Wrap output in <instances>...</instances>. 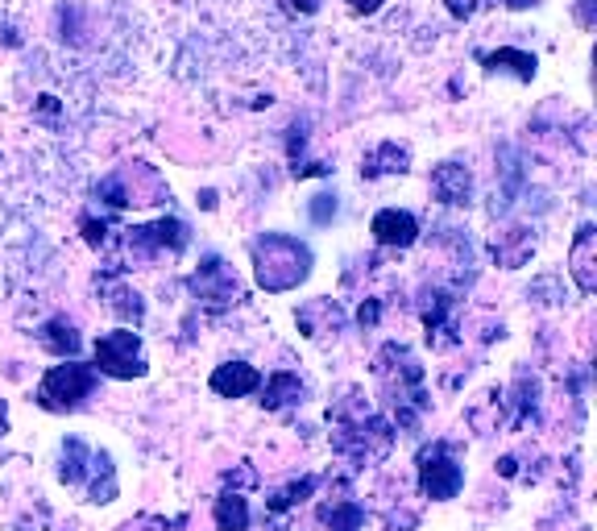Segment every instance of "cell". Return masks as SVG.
<instances>
[{
  "mask_svg": "<svg viewBox=\"0 0 597 531\" xmlns=\"http://www.w3.org/2000/svg\"><path fill=\"white\" fill-rule=\"evenodd\" d=\"M253 274L262 291H291L311 274V249L299 237L266 233L253 241Z\"/></svg>",
  "mask_w": 597,
  "mask_h": 531,
  "instance_id": "6da1fadb",
  "label": "cell"
},
{
  "mask_svg": "<svg viewBox=\"0 0 597 531\" xmlns=\"http://www.w3.org/2000/svg\"><path fill=\"white\" fill-rule=\"evenodd\" d=\"M100 386L96 366H83V361H63V366H50L42 386H38V403L46 411H75L83 399H92V390Z\"/></svg>",
  "mask_w": 597,
  "mask_h": 531,
  "instance_id": "7a4b0ae2",
  "label": "cell"
},
{
  "mask_svg": "<svg viewBox=\"0 0 597 531\" xmlns=\"http://www.w3.org/2000/svg\"><path fill=\"white\" fill-rule=\"evenodd\" d=\"M96 374H108V378H141L146 374V357H141V337L133 328H117L108 337L96 341Z\"/></svg>",
  "mask_w": 597,
  "mask_h": 531,
  "instance_id": "3957f363",
  "label": "cell"
},
{
  "mask_svg": "<svg viewBox=\"0 0 597 531\" xmlns=\"http://www.w3.org/2000/svg\"><path fill=\"white\" fill-rule=\"evenodd\" d=\"M461 486H465V469H461V461L448 457L444 440L419 453V490H423V498L448 502V498L461 494Z\"/></svg>",
  "mask_w": 597,
  "mask_h": 531,
  "instance_id": "277c9868",
  "label": "cell"
},
{
  "mask_svg": "<svg viewBox=\"0 0 597 531\" xmlns=\"http://www.w3.org/2000/svg\"><path fill=\"white\" fill-rule=\"evenodd\" d=\"M191 287H195V295L199 299H208V303H233L237 295H241V287H237V274L224 266L220 258H208L204 266L195 270V278H191Z\"/></svg>",
  "mask_w": 597,
  "mask_h": 531,
  "instance_id": "5b68a950",
  "label": "cell"
},
{
  "mask_svg": "<svg viewBox=\"0 0 597 531\" xmlns=\"http://www.w3.org/2000/svg\"><path fill=\"white\" fill-rule=\"evenodd\" d=\"M369 233H374L378 245H390V249H407L415 245L419 237V220L411 212H398V208H382L374 216V225H369Z\"/></svg>",
  "mask_w": 597,
  "mask_h": 531,
  "instance_id": "8992f818",
  "label": "cell"
},
{
  "mask_svg": "<svg viewBox=\"0 0 597 531\" xmlns=\"http://www.w3.org/2000/svg\"><path fill=\"white\" fill-rule=\"evenodd\" d=\"M262 386V374L249 366V361H224V366L212 370V390L220 399H245Z\"/></svg>",
  "mask_w": 597,
  "mask_h": 531,
  "instance_id": "52a82bcc",
  "label": "cell"
},
{
  "mask_svg": "<svg viewBox=\"0 0 597 531\" xmlns=\"http://www.w3.org/2000/svg\"><path fill=\"white\" fill-rule=\"evenodd\" d=\"M432 191H436V200H440V204L461 208V204L473 200V179H469L465 166L444 162V166H436V171H432Z\"/></svg>",
  "mask_w": 597,
  "mask_h": 531,
  "instance_id": "ba28073f",
  "label": "cell"
},
{
  "mask_svg": "<svg viewBox=\"0 0 597 531\" xmlns=\"http://www.w3.org/2000/svg\"><path fill=\"white\" fill-rule=\"evenodd\" d=\"M568 274L577 278V287L585 295L597 291V270H593V225H581L577 229V241L568 249Z\"/></svg>",
  "mask_w": 597,
  "mask_h": 531,
  "instance_id": "9c48e42d",
  "label": "cell"
},
{
  "mask_svg": "<svg viewBox=\"0 0 597 531\" xmlns=\"http://www.w3.org/2000/svg\"><path fill=\"white\" fill-rule=\"evenodd\" d=\"M407 162H411V150L407 146H398V142H382L374 154H369L361 162V175L365 179H378V175H403L407 171Z\"/></svg>",
  "mask_w": 597,
  "mask_h": 531,
  "instance_id": "30bf717a",
  "label": "cell"
},
{
  "mask_svg": "<svg viewBox=\"0 0 597 531\" xmlns=\"http://www.w3.org/2000/svg\"><path fill=\"white\" fill-rule=\"evenodd\" d=\"M212 519H216V531H249V498H241L237 490L220 494Z\"/></svg>",
  "mask_w": 597,
  "mask_h": 531,
  "instance_id": "8fae6325",
  "label": "cell"
},
{
  "mask_svg": "<svg viewBox=\"0 0 597 531\" xmlns=\"http://www.w3.org/2000/svg\"><path fill=\"white\" fill-rule=\"evenodd\" d=\"M38 341H42V349H50V353H59V357H75V349H79V328L71 324V320H50V324H42V332H38Z\"/></svg>",
  "mask_w": 597,
  "mask_h": 531,
  "instance_id": "7c38bea8",
  "label": "cell"
},
{
  "mask_svg": "<svg viewBox=\"0 0 597 531\" xmlns=\"http://www.w3.org/2000/svg\"><path fill=\"white\" fill-rule=\"evenodd\" d=\"M303 395V382H299V374H291V370H278V374H270L266 378V390H262V407H287V403H295Z\"/></svg>",
  "mask_w": 597,
  "mask_h": 531,
  "instance_id": "4fadbf2b",
  "label": "cell"
},
{
  "mask_svg": "<svg viewBox=\"0 0 597 531\" xmlns=\"http://www.w3.org/2000/svg\"><path fill=\"white\" fill-rule=\"evenodd\" d=\"M531 237L523 233V229H515V233H502V237H494V262L498 266H506V270H515V266H523L527 262V254H531Z\"/></svg>",
  "mask_w": 597,
  "mask_h": 531,
  "instance_id": "5bb4252c",
  "label": "cell"
},
{
  "mask_svg": "<svg viewBox=\"0 0 597 531\" xmlns=\"http://www.w3.org/2000/svg\"><path fill=\"white\" fill-rule=\"evenodd\" d=\"M486 67L490 71H510L515 79H523V83H531L535 79V54H527V50H494V54H486Z\"/></svg>",
  "mask_w": 597,
  "mask_h": 531,
  "instance_id": "9a60e30c",
  "label": "cell"
},
{
  "mask_svg": "<svg viewBox=\"0 0 597 531\" xmlns=\"http://www.w3.org/2000/svg\"><path fill=\"white\" fill-rule=\"evenodd\" d=\"M320 519H324V527H332V531H361L365 507H361V502H353V498H340V502H332V507L320 511Z\"/></svg>",
  "mask_w": 597,
  "mask_h": 531,
  "instance_id": "2e32d148",
  "label": "cell"
},
{
  "mask_svg": "<svg viewBox=\"0 0 597 531\" xmlns=\"http://www.w3.org/2000/svg\"><path fill=\"white\" fill-rule=\"evenodd\" d=\"M311 494H316V478H303V482H291L287 490H274V494L266 498V507H270L274 515H282V511L299 507V502H307Z\"/></svg>",
  "mask_w": 597,
  "mask_h": 531,
  "instance_id": "e0dca14e",
  "label": "cell"
},
{
  "mask_svg": "<svg viewBox=\"0 0 597 531\" xmlns=\"http://www.w3.org/2000/svg\"><path fill=\"white\" fill-rule=\"evenodd\" d=\"M150 233H154V245L170 249V254H179V249L191 245V233H187L183 220H158V225H150Z\"/></svg>",
  "mask_w": 597,
  "mask_h": 531,
  "instance_id": "ac0fdd59",
  "label": "cell"
},
{
  "mask_svg": "<svg viewBox=\"0 0 597 531\" xmlns=\"http://www.w3.org/2000/svg\"><path fill=\"white\" fill-rule=\"evenodd\" d=\"M332 216H336V195H316V200H311V220H316V225H328Z\"/></svg>",
  "mask_w": 597,
  "mask_h": 531,
  "instance_id": "d6986e66",
  "label": "cell"
},
{
  "mask_svg": "<svg viewBox=\"0 0 597 531\" xmlns=\"http://www.w3.org/2000/svg\"><path fill=\"white\" fill-rule=\"evenodd\" d=\"M382 5H386V0H349V9H353V13H378Z\"/></svg>",
  "mask_w": 597,
  "mask_h": 531,
  "instance_id": "ffe728a7",
  "label": "cell"
},
{
  "mask_svg": "<svg viewBox=\"0 0 597 531\" xmlns=\"http://www.w3.org/2000/svg\"><path fill=\"white\" fill-rule=\"evenodd\" d=\"M374 320H378V303H374V299H369V303L361 307V324H374Z\"/></svg>",
  "mask_w": 597,
  "mask_h": 531,
  "instance_id": "44dd1931",
  "label": "cell"
},
{
  "mask_svg": "<svg viewBox=\"0 0 597 531\" xmlns=\"http://www.w3.org/2000/svg\"><path fill=\"white\" fill-rule=\"evenodd\" d=\"M589 5H593V0H581V5H577V17H581V25H593V13H589Z\"/></svg>",
  "mask_w": 597,
  "mask_h": 531,
  "instance_id": "7402d4cb",
  "label": "cell"
},
{
  "mask_svg": "<svg viewBox=\"0 0 597 531\" xmlns=\"http://www.w3.org/2000/svg\"><path fill=\"white\" fill-rule=\"evenodd\" d=\"M291 5H295L299 13H316V9H320V0H291Z\"/></svg>",
  "mask_w": 597,
  "mask_h": 531,
  "instance_id": "603a6c76",
  "label": "cell"
}]
</instances>
